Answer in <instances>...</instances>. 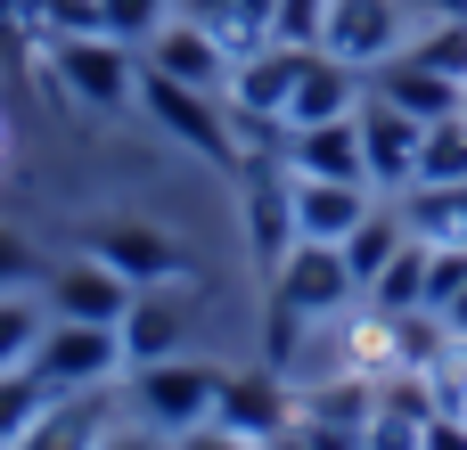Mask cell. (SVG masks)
I'll use <instances>...</instances> for the list:
<instances>
[{"label":"cell","instance_id":"cell-1","mask_svg":"<svg viewBox=\"0 0 467 450\" xmlns=\"http://www.w3.org/2000/svg\"><path fill=\"white\" fill-rule=\"evenodd\" d=\"M49 74H57L66 98H82L90 115L140 107V49L115 41V33H49Z\"/></svg>","mask_w":467,"mask_h":450},{"label":"cell","instance_id":"cell-2","mask_svg":"<svg viewBox=\"0 0 467 450\" xmlns=\"http://www.w3.org/2000/svg\"><path fill=\"white\" fill-rule=\"evenodd\" d=\"M140 115H148L164 139H181L189 156H205V164H238V115H230L222 90H189V82L140 66Z\"/></svg>","mask_w":467,"mask_h":450},{"label":"cell","instance_id":"cell-3","mask_svg":"<svg viewBox=\"0 0 467 450\" xmlns=\"http://www.w3.org/2000/svg\"><path fill=\"white\" fill-rule=\"evenodd\" d=\"M49 394H107L123 369V328H90V320H49L33 361H25Z\"/></svg>","mask_w":467,"mask_h":450},{"label":"cell","instance_id":"cell-4","mask_svg":"<svg viewBox=\"0 0 467 450\" xmlns=\"http://www.w3.org/2000/svg\"><path fill=\"white\" fill-rule=\"evenodd\" d=\"M213 402H222V369H213V361L172 353V361L131 369V410H140V426H156V435H189V426H205Z\"/></svg>","mask_w":467,"mask_h":450},{"label":"cell","instance_id":"cell-5","mask_svg":"<svg viewBox=\"0 0 467 450\" xmlns=\"http://www.w3.org/2000/svg\"><path fill=\"white\" fill-rule=\"evenodd\" d=\"M271 295H279V312L287 320H345L353 303H361V287H353V271H345V246H320V238H296L287 254H279V271H271Z\"/></svg>","mask_w":467,"mask_h":450},{"label":"cell","instance_id":"cell-6","mask_svg":"<svg viewBox=\"0 0 467 450\" xmlns=\"http://www.w3.org/2000/svg\"><path fill=\"white\" fill-rule=\"evenodd\" d=\"M410 33H419V8H410V0H328V33H320V49L345 57L353 74H378L386 57H402Z\"/></svg>","mask_w":467,"mask_h":450},{"label":"cell","instance_id":"cell-7","mask_svg":"<svg viewBox=\"0 0 467 450\" xmlns=\"http://www.w3.org/2000/svg\"><path fill=\"white\" fill-rule=\"evenodd\" d=\"M140 66H148V74H172V82H189V90H230L238 49H230L222 33H205V25L172 16V25H156V33H148Z\"/></svg>","mask_w":467,"mask_h":450},{"label":"cell","instance_id":"cell-8","mask_svg":"<svg viewBox=\"0 0 467 450\" xmlns=\"http://www.w3.org/2000/svg\"><path fill=\"white\" fill-rule=\"evenodd\" d=\"M238 172H246L254 254H263V271H279V254L296 246V172H287V156H238Z\"/></svg>","mask_w":467,"mask_h":450},{"label":"cell","instance_id":"cell-9","mask_svg":"<svg viewBox=\"0 0 467 450\" xmlns=\"http://www.w3.org/2000/svg\"><path fill=\"white\" fill-rule=\"evenodd\" d=\"M90 254H99L107 271H123L131 287H181V271H189V254H181L172 230H156V221H99V230H90Z\"/></svg>","mask_w":467,"mask_h":450},{"label":"cell","instance_id":"cell-10","mask_svg":"<svg viewBox=\"0 0 467 450\" xmlns=\"http://www.w3.org/2000/svg\"><path fill=\"white\" fill-rule=\"evenodd\" d=\"M49 320H90V328H123V312H131V279L123 271H107L99 254H82V262H57L49 279Z\"/></svg>","mask_w":467,"mask_h":450},{"label":"cell","instance_id":"cell-11","mask_svg":"<svg viewBox=\"0 0 467 450\" xmlns=\"http://www.w3.org/2000/svg\"><path fill=\"white\" fill-rule=\"evenodd\" d=\"M213 426L246 435V443H271L296 426V394L279 369H222V402H213Z\"/></svg>","mask_w":467,"mask_h":450},{"label":"cell","instance_id":"cell-12","mask_svg":"<svg viewBox=\"0 0 467 450\" xmlns=\"http://www.w3.org/2000/svg\"><path fill=\"white\" fill-rule=\"evenodd\" d=\"M419 139H427V123L419 115H402V107H386L378 90L361 98V156H369V180L378 189H410L419 180Z\"/></svg>","mask_w":467,"mask_h":450},{"label":"cell","instance_id":"cell-13","mask_svg":"<svg viewBox=\"0 0 467 450\" xmlns=\"http://www.w3.org/2000/svg\"><path fill=\"white\" fill-rule=\"evenodd\" d=\"M369 90H378L386 107L419 115V123H451V115H467V82L435 74V66H419V57H386V66L369 74Z\"/></svg>","mask_w":467,"mask_h":450},{"label":"cell","instance_id":"cell-14","mask_svg":"<svg viewBox=\"0 0 467 450\" xmlns=\"http://www.w3.org/2000/svg\"><path fill=\"white\" fill-rule=\"evenodd\" d=\"M361 74L345 66V57H328V49H312V66H304V82H296V98L279 107V123L287 131H312V123H337V115H361Z\"/></svg>","mask_w":467,"mask_h":450},{"label":"cell","instance_id":"cell-15","mask_svg":"<svg viewBox=\"0 0 467 450\" xmlns=\"http://www.w3.org/2000/svg\"><path fill=\"white\" fill-rule=\"evenodd\" d=\"M181 344H189V295H172V287H140L131 312H123V361L148 369V361H172Z\"/></svg>","mask_w":467,"mask_h":450},{"label":"cell","instance_id":"cell-16","mask_svg":"<svg viewBox=\"0 0 467 450\" xmlns=\"http://www.w3.org/2000/svg\"><path fill=\"white\" fill-rule=\"evenodd\" d=\"M296 172L312 180H369V156H361V115H337V123H312V131H287L279 148ZM378 189V180H369Z\"/></svg>","mask_w":467,"mask_h":450},{"label":"cell","instance_id":"cell-17","mask_svg":"<svg viewBox=\"0 0 467 450\" xmlns=\"http://www.w3.org/2000/svg\"><path fill=\"white\" fill-rule=\"evenodd\" d=\"M287 172H296V164H287ZM369 205H378V189H369V180H312V172H296V238L337 246Z\"/></svg>","mask_w":467,"mask_h":450},{"label":"cell","instance_id":"cell-18","mask_svg":"<svg viewBox=\"0 0 467 450\" xmlns=\"http://www.w3.org/2000/svg\"><path fill=\"white\" fill-rule=\"evenodd\" d=\"M394 213H402V230L427 238V246H467V180H443V189L410 180Z\"/></svg>","mask_w":467,"mask_h":450},{"label":"cell","instance_id":"cell-19","mask_svg":"<svg viewBox=\"0 0 467 450\" xmlns=\"http://www.w3.org/2000/svg\"><path fill=\"white\" fill-rule=\"evenodd\" d=\"M107 435V410H99V394H57L41 418H33V435L16 450H99Z\"/></svg>","mask_w":467,"mask_h":450},{"label":"cell","instance_id":"cell-20","mask_svg":"<svg viewBox=\"0 0 467 450\" xmlns=\"http://www.w3.org/2000/svg\"><path fill=\"white\" fill-rule=\"evenodd\" d=\"M337 246H345V271H353V287H369V279H378V271H386V262L410 246V230H402V213H394V205H369V213H361V221H353Z\"/></svg>","mask_w":467,"mask_h":450},{"label":"cell","instance_id":"cell-21","mask_svg":"<svg viewBox=\"0 0 467 450\" xmlns=\"http://www.w3.org/2000/svg\"><path fill=\"white\" fill-rule=\"evenodd\" d=\"M361 303L378 312V320H402V312H427V238H410L369 287H361Z\"/></svg>","mask_w":467,"mask_h":450},{"label":"cell","instance_id":"cell-22","mask_svg":"<svg viewBox=\"0 0 467 450\" xmlns=\"http://www.w3.org/2000/svg\"><path fill=\"white\" fill-rule=\"evenodd\" d=\"M57 394L33 377V369H0V450H16L25 435H33V418L49 410Z\"/></svg>","mask_w":467,"mask_h":450},{"label":"cell","instance_id":"cell-23","mask_svg":"<svg viewBox=\"0 0 467 450\" xmlns=\"http://www.w3.org/2000/svg\"><path fill=\"white\" fill-rule=\"evenodd\" d=\"M419 180H427V189L467 180V115H451V123H427V139H419Z\"/></svg>","mask_w":467,"mask_h":450},{"label":"cell","instance_id":"cell-24","mask_svg":"<svg viewBox=\"0 0 467 450\" xmlns=\"http://www.w3.org/2000/svg\"><path fill=\"white\" fill-rule=\"evenodd\" d=\"M90 16H99V33H115V41H131V49H148V33H156V25H172V0H90Z\"/></svg>","mask_w":467,"mask_h":450},{"label":"cell","instance_id":"cell-25","mask_svg":"<svg viewBox=\"0 0 467 450\" xmlns=\"http://www.w3.org/2000/svg\"><path fill=\"white\" fill-rule=\"evenodd\" d=\"M41 328H49V312H41V303L0 295V369H25V361H33V344H41Z\"/></svg>","mask_w":467,"mask_h":450},{"label":"cell","instance_id":"cell-26","mask_svg":"<svg viewBox=\"0 0 467 450\" xmlns=\"http://www.w3.org/2000/svg\"><path fill=\"white\" fill-rule=\"evenodd\" d=\"M320 33H328V0H279L271 41H287V49H320Z\"/></svg>","mask_w":467,"mask_h":450},{"label":"cell","instance_id":"cell-27","mask_svg":"<svg viewBox=\"0 0 467 450\" xmlns=\"http://www.w3.org/2000/svg\"><path fill=\"white\" fill-rule=\"evenodd\" d=\"M263 450H361V426H337V418H296L287 435H271Z\"/></svg>","mask_w":467,"mask_h":450},{"label":"cell","instance_id":"cell-28","mask_svg":"<svg viewBox=\"0 0 467 450\" xmlns=\"http://www.w3.org/2000/svg\"><path fill=\"white\" fill-rule=\"evenodd\" d=\"M467 287V246H427V312H443Z\"/></svg>","mask_w":467,"mask_h":450},{"label":"cell","instance_id":"cell-29","mask_svg":"<svg viewBox=\"0 0 467 450\" xmlns=\"http://www.w3.org/2000/svg\"><path fill=\"white\" fill-rule=\"evenodd\" d=\"M49 279V262L16 238V230H0V295H16V287H41Z\"/></svg>","mask_w":467,"mask_h":450},{"label":"cell","instance_id":"cell-30","mask_svg":"<svg viewBox=\"0 0 467 450\" xmlns=\"http://www.w3.org/2000/svg\"><path fill=\"white\" fill-rule=\"evenodd\" d=\"M419 450H467V418L460 410H435V418L419 426Z\"/></svg>","mask_w":467,"mask_h":450},{"label":"cell","instance_id":"cell-31","mask_svg":"<svg viewBox=\"0 0 467 450\" xmlns=\"http://www.w3.org/2000/svg\"><path fill=\"white\" fill-rule=\"evenodd\" d=\"M172 450H263V443H246V435H230V426H189V435H172Z\"/></svg>","mask_w":467,"mask_h":450},{"label":"cell","instance_id":"cell-32","mask_svg":"<svg viewBox=\"0 0 467 450\" xmlns=\"http://www.w3.org/2000/svg\"><path fill=\"white\" fill-rule=\"evenodd\" d=\"M99 450H172V435H156V426H107Z\"/></svg>","mask_w":467,"mask_h":450},{"label":"cell","instance_id":"cell-33","mask_svg":"<svg viewBox=\"0 0 467 450\" xmlns=\"http://www.w3.org/2000/svg\"><path fill=\"white\" fill-rule=\"evenodd\" d=\"M443 328H451V336H460V344H467V287H460V295H451V303H443Z\"/></svg>","mask_w":467,"mask_h":450}]
</instances>
